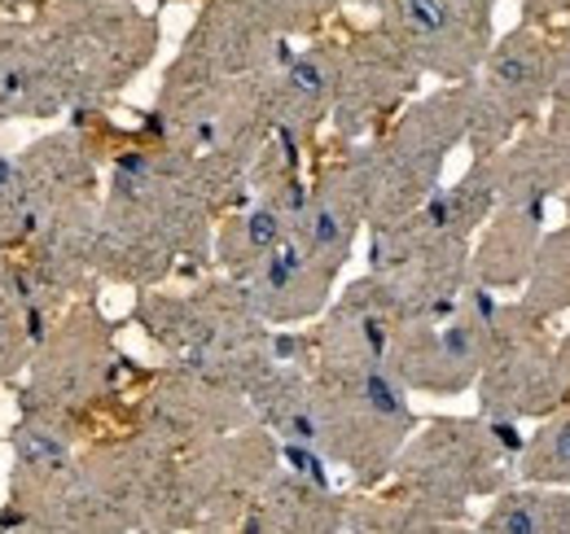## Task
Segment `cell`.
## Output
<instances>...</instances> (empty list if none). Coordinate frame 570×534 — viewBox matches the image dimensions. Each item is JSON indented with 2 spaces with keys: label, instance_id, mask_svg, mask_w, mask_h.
I'll use <instances>...</instances> for the list:
<instances>
[{
  "label": "cell",
  "instance_id": "cell-1",
  "mask_svg": "<svg viewBox=\"0 0 570 534\" xmlns=\"http://www.w3.org/2000/svg\"><path fill=\"white\" fill-rule=\"evenodd\" d=\"M522 443L527 438L518 434V421H439L404 461V482L426 508L443 517H465V504L474 495H497L513 477Z\"/></svg>",
  "mask_w": 570,
  "mask_h": 534
},
{
  "label": "cell",
  "instance_id": "cell-2",
  "mask_svg": "<svg viewBox=\"0 0 570 534\" xmlns=\"http://www.w3.org/2000/svg\"><path fill=\"white\" fill-rule=\"evenodd\" d=\"M558 79V49L553 27L518 22L504 31L483 70L465 83L470 88V128L465 140L474 154H497L522 128H531L549 110V92Z\"/></svg>",
  "mask_w": 570,
  "mask_h": 534
},
{
  "label": "cell",
  "instance_id": "cell-3",
  "mask_svg": "<svg viewBox=\"0 0 570 534\" xmlns=\"http://www.w3.org/2000/svg\"><path fill=\"white\" fill-rule=\"evenodd\" d=\"M479 412L497 421L549 416L567 403V382L558 364V342L549 337L544 320L531 316L522 303H504L492 325V346L479 373Z\"/></svg>",
  "mask_w": 570,
  "mask_h": 534
},
{
  "label": "cell",
  "instance_id": "cell-4",
  "mask_svg": "<svg viewBox=\"0 0 570 534\" xmlns=\"http://www.w3.org/2000/svg\"><path fill=\"white\" fill-rule=\"evenodd\" d=\"M470 128V88H448L439 97H426L395 136L373 154V176H377V206L382 219H404L422 210V201L439 189V171L452 154V145Z\"/></svg>",
  "mask_w": 570,
  "mask_h": 534
},
{
  "label": "cell",
  "instance_id": "cell-5",
  "mask_svg": "<svg viewBox=\"0 0 570 534\" xmlns=\"http://www.w3.org/2000/svg\"><path fill=\"white\" fill-rule=\"evenodd\" d=\"M497 312L500 303L492 298V289L474 285L456 312L434 320H413V329L391 346L400 382L422 390H443V395L470 390L483 373Z\"/></svg>",
  "mask_w": 570,
  "mask_h": 534
},
{
  "label": "cell",
  "instance_id": "cell-6",
  "mask_svg": "<svg viewBox=\"0 0 570 534\" xmlns=\"http://www.w3.org/2000/svg\"><path fill=\"white\" fill-rule=\"evenodd\" d=\"M386 31L417 67L470 83L492 53V4L479 0H382Z\"/></svg>",
  "mask_w": 570,
  "mask_h": 534
},
{
  "label": "cell",
  "instance_id": "cell-7",
  "mask_svg": "<svg viewBox=\"0 0 570 534\" xmlns=\"http://www.w3.org/2000/svg\"><path fill=\"white\" fill-rule=\"evenodd\" d=\"M497 162V201H522V206H549L567 198L570 189V136L553 132L549 123H531L500 145Z\"/></svg>",
  "mask_w": 570,
  "mask_h": 534
},
{
  "label": "cell",
  "instance_id": "cell-8",
  "mask_svg": "<svg viewBox=\"0 0 570 534\" xmlns=\"http://www.w3.org/2000/svg\"><path fill=\"white\" fill-rule=\"evenodd\" d=\"M544 215L549 206H522V201H497V210L483 224V237L470 255V271L474 285L483 289H522L531 264L540 255L544 241Z\"/></svg>",
  "mask_w": 570,
  "mask_h": 534
},
{
  "label": "cell",
  "instance_id": "cell-9",
  "mask_svg": "<svg viewBox=\"0 0 570 534\" xmlns=\"http://www.w3.org/2000/svg\"><path fill=\"white\" fill-rule=\"evenodd\" d=\"M413 67L417 62L409 58V49L391 31L382 40H368L356 58H352V67L343 75V92H338L347 128L360 132L368 119H377L382 110H391L395 97H404L413 88Z\"/></svg>",
  "mask_w": 570,
  "mask_h": 534
},
{
  "label": "cell",
  "instance_id": "cell-10",
  "mask_svg": "<svg viewBox=\"0 0 570 534\" xmlns=\"http://www.w3.org/2000/svg\"><path fill=\"white\" fill-rule=\"evenodd\" d=\"M483 534H570V486L522 482L504 486L492 513L479 522Z\"/></svg>",
  "mask_w": 570,
  "mask_h": 534
},
{
  "label": "cell",
  "instance_id": "cell-11",
  "mask_svg": "<svg viewBox=\"0 0 570 534\" xmlns=\"http://www.w3.org/2000/svg\"><path fill=\"white\" fill-rule=\"evenodd\" d=\"M492 210H497V162H492V154H479L474 167H470L456 185L434 189V194L422 201L417 215H422L426 224H434V228L452 233V237H474V233L488 224Z\"/></svg>",
  "mask_w": 570,
  "mask_h": 534
},
{
  "label": "cell",
  "instance_id": "cell-12",
  "mask_svg": "<svg viewBox=\"0 0 570 534\" xmlns=\"http://www.w3.org/2000/svg\"><path fill=\"white\" fill-rule=\"evenodd\" d=\"M531 316H540L544 325L553 316L570 312V219L558 233H544L540 241V255L531 264V276L522 285V298H518Z\"/></svg>",
  "mask_w": 570,
  "mask_h": 534
},
{
  "label": "cell",
  "instance_id": "cell-13",
  "mask_svg": "<svg viewBox=\"0 0 570 534\" xmlns=\"http://www.w3.org/2000/svg\"><path fill=\"white\" fill-rule=\"evenodd\" d=\"M513 477L518 482H544V486H570V399L558 403L540 421V429L522 443Z\"/></svg>",
  "mask_w": 570,
  "mask_h": 534
},
{
  "label": "cell",
  "instance_id": "cell-14",
  "mask_svg": "<svg viewBox=\"0 0 570 534\" xmlns=\"http://www.w3.org/2000/svg\"><path fill=\"white\" fill-rule=\"evenodd\" d=\"M553 132L570 136V62L558 67V79H553V92H549V119H544Z\"/></svg>",
  "mask_w": 570,
  "mask_h": 534
},
{
  "label": "cell",
  "instance_id": "cell-15",
  "mask_svg": "<svg viewBox=\"0 0 570 534\" xmlns=\"http://www.w3.org/2000/svg\"><path fill=\"white\" fill-rule=\"evenodd\" d=\"M570 13V0H522V22L535 27H558Z\"/></svg>",
  "mask_w": 570,
  "mask_h": 534
},
{
  "label": "cell",
  "instance_id": "cell-16",
  "mask_svg": "<svg viewBox=\"0 0 570 534\" xmlns=\"http://www.w3.org/2000/svg\"><path fill=\"white\" fill-rule=\"evenodd\" d=\"M321 4H334V0H255V9H259L264 18H285V22L307 18V13L321 9Z\"/></svg>",
  "mask_w": 570,
  "mask_h": 534
},
{
  "label": "cell",
  "instance_id": "cell-17",
  "mask_svg": "<svg viewBox=\"0 0 570 534\" xmlns=\"http://www.w3.org/2000/svg\"><path fill=\"white\" fill-rule=\"evenodd\" d=\"M553 49H558V67L570 62V13L553 27Z\"/></svg>",
  "mask_w": 570,
  "mask_h": 534
},
{
  "label": "cell",
  "instance_id": "cell-18",
  "mask_svg": "<svg viewBox=\"0 0 570 534\" xmlns=\"http://www.w3.org/2000/svg\"><path fill=\"white\" fill-rule=\"evenodd\" d=\"M558 364H562V382H567V395H570V334L558 342Z\"/></svg>",
  "mask_w": 570,
  "mask_h": 534
},
{
  "label": "cell",
  "instance_id": "cell-19",
  "mask_svg": "<svg viewBox=\"0 0 570 534\" xmlns=\"http://www.w3.org/2000/svg\"><path fill=\"white\" fill-rule=\"evenodd\" d=\"M567 219H570V189H567Z\"/></svg>",
  "mask_w": 570,
  "mask_h": 534
},
{
  "label": "cell",
  "instance_id": "cell-20",
  "mask_svg": "<svg viewBox=\"0 0 570 534\" xmlns=\"http://www.w3.org/2000/svg\"><path fill=\"white\" fill-rule=\"evenodd\" d=\"M479 4H492V9H497V0H479Z\"/></svg>",
  "mask_w": 570,
  "mask_h": 534
}]
</instances>
